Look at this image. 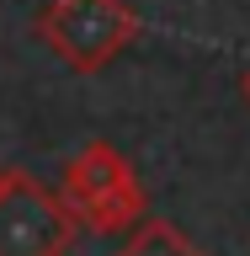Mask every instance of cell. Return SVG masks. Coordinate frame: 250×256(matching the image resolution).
<instances>
[{
	"instance_id": "6da1fadb",
	"label": "cell",
	"mask_w": 250,
	"mask_h": 256,
	"mask_svg": "<svg viewBox=\"0 0 250 256\" xmlns=\"http://www.w3.org/2000/svg\"><path fill=\"white\" fill-rule=\"evenodd\" d=\"M59 203L91 235H123L149 214V198H144L133 160L107 139H91L80 144V155H69V166L59 176Z\"/></svg>"
},
{
	"instance_id": "7a4b0ae2",
	"label": "cell",
	"mask_w": 250,
	"mask_h": 256,
	"mask_svg": "<svg viewBox=\"0 0 250 256\" xmlns=\"http://www.w3.org/2000/svg\"><path fill=\"white\" fill-rule=\"evenodd\" d=\"M32 32L75 75H96L123 48L139 43L144 22L128 0H48L37 11V22H32Z\"/></svg>"
},
{
	"instance_id": "3957f363",
	"label": "cell",
	"mask_w": 250,
	"mask_h": 256,
	"mask_svg": "<svg viewBox=\"0 0 250 256\" xmlns=\"http://www.w3.org/2000/svg\"><path fill=\"white\" fill-rule=\"evenodd\" d=\"M80 224L37 176L5 171L0 182V256H64Z\"/></svg>"
},
{
	"instance_id": "277c9868",
	"label": "cell",
	"mask_w": 250,
	"mask_h": 256,
	"mask_svg": "<svg viewBox=\"0 0 250 256\" xmlns=\"http://www.w3.org/2000/svg\"><path fill=\"white\" fill-rule=\"evenodd\" d=\"M117 256H203V251H197L176 224L144 214V219L128 230V240H123V251H117Z\"/></svg>"
},
{
	"instance_id": "5b68a950",
	"label": "cell",
	"mask_w": 250,
	"mask_h": 256,
	"mask_svg": "<svg viewBox=\"0 0 250 256\" xmlns=\"http://www.w3.org/2000/svg\"><path fill=\"white\" fill-rule=\"evenodd\" d=\"M240 96H245V107H250V64H245V75H240Z\"/></svg>"
},
{
	"instance_id": "8992f818",
	"label": "cell",
	"mask_w": 250,
	"mask_h": 256,
	"mask_svg": "<svg viewBox=\"0 0 250 256\" xmlns=\"http://www.w3.org/2000/svg\"><path fill=\"white\" fill-rule=\"evenodd\" d=\"M0 182H5V171H0Z\"/></svg>"
}]
</instances>
